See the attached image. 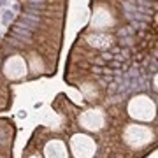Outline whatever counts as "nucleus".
Here are the masks:
<instances>
[{
  "instance_id": "nucleus-1",
  "label": "nucleus",
  "mask_w": 158,
  "mask_h": 158,
  "mask_svg": "<svg viewBox=\"0 0 158 158\" xmlns=\"http://www.w3.org/2000/svg\"><path fill=\"white\" fill-rule=\"evenodd\" d=\"M5 74L9 76V78H21L23 74H25V70H26V65H25V61L21 56H11V58L5 61Z\"/></svg>"
},
{
  "instance_id": "nucleus-2",
  "label": "nucleus",
  "mask_w": 158,
  "mask_h": 158,
  "mask_svg": "<svg viewBox=\"0 0 158 158\" xmlns=\"http://www.w3.org/2000/svg\"><path fill=\"white\" fill-rule=\"evenodd\" d=\"M0 20H2V23H4V25H9L11 21L14 20V11H11V9H5V11H4V14L0 16Z\"/></svg>"
},
{
  "instance_id": "nucleus-3",
  "label": "nucleus",
  "mask_w": 158,
  "mask_h": 158,
  "mask_svg": "<svg viewBox=\"0 0 158 158\" xmlns=\"http://www.w3.org/2000/svg\"><path fill=\"white\" fill-rule=\"evenodd\" d=\"M7 5V0H0V7H5Z\"/></svg>"
}]
</instances>
